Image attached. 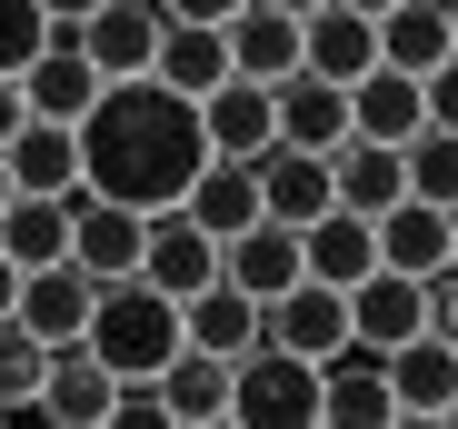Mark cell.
Instances as JSON below:
<instances>
[{"mask_svg":"<svg viewBox=\"0 0 458 429\" xmlns=\"http://www.w3.org/2000/svg\"><path fill=\"white\" fill-rule=\"evenodd\" d=\"M81 140V190L120 200V210H180V190L199 180L209 140H199V100H180L170 81H100V100L70 120Z\"/></svg>","mask_w":458,"mask_h":429,"instance_id":"1","label":"cell"},{"mask_svg":"<svg viewBox=\"0 0 458 429\" xmlns=\"http://www.w3.org/2000/svg\"><path fill=\"white\" fill-rule=\"evenodd\" d=\"M81 339H90V360H100L110 380H160V360L180 349V300L149 290L140 270H130V279H100Z\"/></svg>","mask_w":458,"mask_h":429,"instance_id":"2","label":"cell"},{"mask_svg":"<svg viewBox=\"0 0 458 429\" xmlns=\"http://www.w3.org/2000/svg\"><path fill=\"white\" fill-rule=\"evenodd\" d=\"M229 419L240 429H310L319 419V360H299L279 339H250L229 360Z\"/></svg>","mask_w":458,"mask_h":429,"instance_id":"3","label":"cell"},{"mask_svg":"<svg viewBox=\"0 0 458 429\" xmlns=\"http://www.w3.org/2000/svg\"><path fill=\"white\" fill-rule=\"evenodd\" d=\"M11 81H21L30 120H81V110L100 100V70H90V50H81V30H70V21H50V30H40V50L11 70Z\"/></svg>","mask_w":458,"mask_h":429,"instance_id":"4","label":"cell"},{"mask_svg":"<svg viewBox=\"0 0 458 429\" xmlns=\"http://www.w3.org/2000/svg\"><path fill=\"white\" fill-rule=\"evenodd\" d=\"M259 339L299 349V360H329V349L349 339V290H329V279H310V270H299L279 300H259Z\"/></svg>","mask_w":458,"mask_h":429,"instance_id":"5","label":"cell"},{"mask_svg":"<svg viewBox=\"0 0 458 429\" xmlns=\"http://www.w3.org/2000/svg\"><path fill=\"white\" fill-rule=\"evenodd\" d=\"M378 370H389V409L399 419H448L458 409V349L438 330H409L399 349H378Z\"/></svg>","mask_w":458,"mask_h":429,"instance_id":"6","label":"cell"},{"mask_svg":"<svg viewBox=\"0 0 458 429\" xmlns=\"http://www.w3.org/2000/svg\"><path fill=\"white\" fill-rule=\"evenodd\" d=\"M140 240H149V210H120L100 190H70V260H81L90 279H130Z\"/></svg>","mask_w":458,"mask_h":429,"instance_id":"7","label":"cell"},{"mask_svg":"<svg viewBox=\"0 0 458 429\" xmlns=\"http://www.w3.org/2000/svg\"><path fill=\"white\" fill-rule=\"evenodd\" d=\"M140 279H149V290H170V300H190V290H209V279H219V240L190 220V210H149Z\"/></svg>","mask_w":458,"mask_h":429,"instance_id":"8","label":"cell"},{"mask_svg":"<svg viewBox=\"0 0 458 429\" xmlns=\"http://www.w3.org/2000/svg\"><path fill=\"white\" fill-rule=\"evenodd\" d=\"M199 140H209V160H259L269 140H279V120H269V81H209L199 90Z\"/></svg>","mask_w":458,"mask_h":429,"instance_id":"9","label":"cell"},{"mask_svg":"<svg viewBox=\"0 0 458 429\" xmlns=\"http://www.w3.org/2000/svg\"><path fill=\"white\" fill-rule=\"evenodd\" d=\"M90 290H100V279L81 270V260H40V270H21V300H11V320L30 330V339H81L90 330Z\"/></svg>","mask_w":458,"mask_h":429,"instance_id":"10","label":"cell"},{"mask_svg":"<svg viewBox=\"0 0 458 429\" xmlns=\"http://www.w3.org/2000/svg\"><path fill=\"white\" fill-rule=\"evenodd\" d=\"M110 399H120V380L90 360V339H60L40 370V419L50 429H110Z\"/></svg>","mask_w":458,"mask_h":429,"instance_id":"11","label":"cell"},{"mask_svg":"<svg viewBox=\"0 0 458 429\" xmlns=\"http://www.w3.org/2000/svg\"><path fill=\"white\" fill-rule=\"evenodd\" d=\"M319 419H329V429H389V419H399V409H389V370H378V349L339 339L329 360H319Z\"/></svg>","mask_w":458,"mask_h":429,"instance_id":"12","label":"cell"},{"mask_svg":"<svg viewBox=\"0 0 458 429\" xmlns=\"http://www.w3.org/2000/svg\"><path fill=\"white\" fill-rule=\"evenodd\" d=\"M70 30H81V50H90L100 81H140L149 50H160V0H100V11L70 21Z\"/></svg>","mask_w":458,"mask_h":429,"instance_id":"13","label":"cell"},{"mask_svg":"<svg viewBox=\"0 0 458 429\" xmlns=\"http://www.w3.org/2000/svg\"><path fill=\"white\" fill-rule=\"evenodd\" d=\"M219 50L240 81H289L299 70V11H279V0H240V11L219 21Z\"/></svg>","mask_w":458,"mask_h":429,"instance_id":"14","label":"cell"},{"mask_svg":"<svg viewBox=\"0 0 458 429\" xmlns=\"http://www.w3.org/2000/svg\"><path fill=\"white\" fill-rule=\"evenodd\" d=\"M369 240H378V270H438V260H458V220H448V210L438 200H389V210H378V220H369Z\"/></svg>","mask_w":458,"mask_h":429,"instance_id":"15","label":"cell"},{"mask_svg":"<svg viewBox=\"0 0 458 429\" xmlns=\"http://www.w3.org/2000/svg\"><path fill=\"white\" fill-rule=\"evenodd\" d=\"M250 180H259V220H319V210H339L329 200V160L319 150H289V140H269V150L250 160Z\"/></svg>","mask_w":458,"mask_h":429,"instance_id":"16","label":"cell"},{"mask_svg":"<svg viewBox=\"0 0 458 429\" xmlns=\"http://www.w3.org/2000/svg\"><path fill=\"white\" fill-rule=\"evenodd\" d=\"M378 60V30L369 11H349V0H319V11H299V70H319V81H359V70Z\"/></svg>","mask_w":458,"mask_h":429,"instance_id":"17","label":"cell"},{"mask_svg":"<svg viewBox=\"0 0 458 429\" xmlns=\"http://www.w3.org/2000/svg\"><path fill=\"white\" fill-rule=\"evenodd\" d=\"M319 160H329V200L359 210V220H378V210L409 190V180H399V140H359V130H349V140H329Z\"/></svg>","mask_w":458,"mask_h":429,"instance_id":"18","label":"cell"},{"mask_svg":"<svg viewBox=\"0 0 458 429\" xmlns=\"http://www.w3.org/2000/svg\"><path fill=\"white\" fill-rule=\"evenodd\" d=\"M269 120L289 150H329V140H349V90L319 70H289V81H269Z\"/></svg>","mask_w":458,"mask_h":429,"instance_id":"19","label":"cell"},{"mask_svg":"<svg viewBox=\"0 0 458 429\" xmlns=\"http://www.w3.org/2000/svg\"><path fill=\"white\" fill-rule=\"evenodd\" d=\"M219 279H229V290H250V300H279L289 279H299V230H289V220L229 230V240H219Z\"/></svg>","mask_w":458,"mask_h":429,"instance_id":"20","label":"cell"},{"mask_svg":"<svg viewBox=\"0 0 458 429\" xmlns=\"http://www.w3.org/2000/svg\"><path fill=\"white\" fill-rule=\"evenodd\" d=\"M369 30H378V60L409 70V81L438 70V60H458V11H438V0H389Z\"/></svg>","mask_w":458,"mask_h":429,"instance_id":"21","label":"cell"},{"mask_svg":"<svg viewBox=\"0 0 458 429\" xmlns=\"http://www.w3.org/2000/svg\"><path fill=\"white\" fill-rule=\"evenodd\" d=\"M160 409H170V429L229 419V360H219V349H199V339H180L170 360H160Z\"/></svg>","mask_w":458,"mask_h":429,"instance_id":"22","label":"cell"},{"mask_svg":"<svg viewBox=\"0 0 458 429\" xmlns=\"http://www.w3.org/2000/svg\"><path fill=\"white\" fill-rule=\"evenodd\" d=\"M0 170H11V190H81V140H70V120H21L11 140H0Z\"/></svg>","mask_w":458,"mask_h":429,"instance_id":"23","label":"cell"},{"mask_svg":"<svg viewBox=\"0 0 458 429\" xmlns=\"http://www.w3.org/2000/svg\"><path fill=\"white\" fill-rule=\"evenodd\" d=\"M419 330V279L409 270H359L349 279V339L359 349H399Z\"/></svg>","mask_w":458,"mask_h":429,"instance_id":"24","label":"cell"},{"mask_svg":"<svg viewBox=\"0 0 458 429\" xmlns=\"http://www.w3.org/2000/svg\"><path fill=\"white\" fill-rule=\"evenodd\" d=\"M0 260L11 270H40V260H70V190H11L0 200Z\"/></svg>","mask_w":458,"mask_h":429,"instance_id":"25","label":"cell"},{"mask_svg":"<svg viewBox=\"0 0 458 429\" xmlns=\"http://www.w3.org/2000/svg\"><path fill=\"white\" fill-rule=\"evenodd\" d=\"M419 120H428V100H419V81H409V70L369 60L359 81H349V130H359V140H409Z\"/></svg>","mask_w":458,"mask_h":429,"instance_id":"26","label":"cell"},{"mask_svg":"<svg viewBox=\"0 0 458 429\" xmlns=\"http://www.w3.org/2000/svg\"><path fill=\"white\" fill-rule=\"evenodd\" d=\"M299 270L329 279V290H349L359 270H378V240L359 210H319V220H299Z\"/></svg>","mask_w":458,"mask_h":429,"instance_id":"27","label":"cell"},{"mask_svg":"<svg viewBox=\"0 0 458 429\" xmlns=\"http://www.w3.org/2000/svg\"><path fill=\"white\" fill-rule=\"evenodd\" d=\"M149 81H170L180 100H199L209 81H229V50H219V21H160V50H149Z\"/></svg>","mask_w":458,"mask_h":429,"instance_id":"28","label":"cell"},{"mask_svg":"<svg viewBox=\"0 0 458 429\" xmlns=\"http://www.w3.org/2000/svg\"><path fill=\"white\" fill-rule=\"evenodd\" d=\"M180 210H190L209 240L250 230V220H259V180H250V160H199V180L180 190Z\"/></svg>","mask_w":458,"mask_h":429,"instance_id":"29","label":"cell"},{"mask_svg":"<svg viewBox=\"0 0 458 429\" xmlns=\"http://www.w3.org/2000/svg\"><path fill=\"white\" fill-rule=\"evenodd\" d=\"M180 339L219 349V360H240V349L259 339V300H250V290H229V279H209V290L180 300Z\"/></svg>","mask_w":458,"mask_h":429,"instance_id":"30","label":"cell"},{"mask_svg":"<svg viewBox=\"0 0 458 429\" xmlns=\"http://www.w3.org/2000/svg\"><path fill=\"white\" fill-rule=\"evenodd\" d=\"M399 180H409V200H438V210H458V130L419 120V130L399 140Z\"/></svg>","mask_w":458,"mask_h":429,"instance_id":"31","label":"cell"},{"mask_svg":"<svg viewBox=\"0 0 458 429\" xmlns=\"http://www.w3.org/2000/svg\"><path fill=\"white\" fill-rule=\"evenodd\" d=\"M40 370H50V339H30L21 320H0V419L40 399Z\"/></svg>","mask_w":458,"mask_h":429,"instance_id":"32","label":"cell"},{"mask_svg":"<svg viewBox=\"0 0 458 429\" xmlns=\"http://www.w3.org/2000/svg\"><path fill=\"white\" fill-rule=\"evenodd\" d=\"M40 30H50L40 0H0V70H21V60L40 50Z\"/></svg>","mask_w":458,"mask_h":429,"instance_id":"33","label":"cell"},{"mask_svg":"<svg viewBox=\"0 0 458 429\" xmlns=\"http://www.w3.org/2000/svg\"><path fill=\"white\" fill-rule=\"evenodd\" d=\"M240 0H160V21H229Z\"/></svg>","mask_w":458,"mask_h":429,"instance_id":"34","label":"cell"},{"mask_svg":"<svg viewBox=\"0 0 458 429\" xmlns=\"http://www.w3.org/2000/svg\"><path fill=\"white\" fill-rule=\"evenodd\" d=\"M21 120H30V100H21V81H11V70H0V140H11Z\"/></svg>","mask_w":458,"mask_h":429,"instance_id":"35","label":"cell"},{"mask_svg":"<svg viewBox=\"0 0 458 429\" xmlns=\"http://www.w3.org/2000/svg\"><path fill=\"white\" fill-rule=\"evenodd\" d=\"M100 0H40V21H90Z\"/></svg>","mask_w":458,"mask_h":429,"instance_id":"36","label":"cell"},{"mask_svg":"<svg viewBox=\"0 0 458 429\" xmlns=\"http://www.w3.org/2000/svg\"><path fill=\"white\" fill-rule=\"evenodd\" d=\"M11 300H21V270H11V260H0V320H11Z\"/></svg>","mask_w":458,"mask_h":429,"instance_id":"37","label":"cell"},{"mask_svg":"<svg viewBox=\"0 0 458 429\" xmlns=\"http://www.w3.org/2000/svg\"><path fill=\"white\" fill-rule=\"evenodd\" d=\"M349 11H369V21H378V11H389V0H349Z\"/></svg>","mask_w":458,"mask_h":429,"instance_id":"38","label":"cell"},{"mask_svg":"<svg viewBox=\"0 0 458 429\" xmlns=\"http://www.w3.org/2000/svg\"><path fill=\"white\" fill-rule=\"evenodd\" d=\"M279 11H319V0H279Z\"/></svg>","mask_w":458,"mask_h":429,"instance_id":"39","label":"cell"},{"mask_svg":"<svg viewBox=\"0 0 458 429\" xmlns=\"http://www.w3.org/2000/svg\"><path fill=\"white\" fill-rule=\"evenodd\" d=\"M0 200H11V170H0Z\"/></svg>","mask_w":458,"mask_h":429,"instance_id":"40","label":"cell"},{"mask_svg":"<svg viewBox=\"0 0 458 429\" xmlns=\"http://www.w3.org/2000/svg\"><path fill=\"white\" fill-rule=\"evenodd\" d=\"M438 11H458V0H438Z\"/></svg>","mask_w":458,"mask_h":429,"instance_id":"41","label":"cell"}]
</instances>
